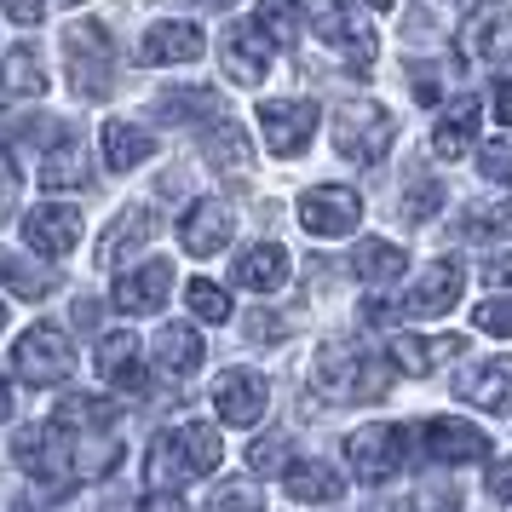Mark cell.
<instances>
[{
  "mask_svg": "<svg viewBox=\"0 0 512 512\" xmlns=\"http://www.w3.org/2000/svg\"><path fill=\"white\" fill-rule=\"evenodd\" d=\"M64 70H70L75 98H104L116 81V47H110V29L81 18L64 29Z\"/></svg>",
  "mask_w": 512,
  "mask_h": 512,
  "instance_id": "1",
  "label": "cell"
},
{
  "mask_svg": "<svg viewBox=\"0 0 512 512\" xmlns=\"http://www.w3.org/2000/svg\"><path fill=\"white\" fill-rule=\"evenodd\" d=\"M311 386L323 397H380L386 392V374L374 369V357L357 340H328L311 363Z\"/></svg>",
  "mask_w": 512,
  "mask_h": 512,
  "instance_id": "2",
  "label": "cell"
},
{
  "mask_svg": "<svg viewBox=\"0 0 512 512\" xmlns=\"http://www.w3.org/2000/svg\"><path fill=\"white\" fill-rule=\"evenodd\" d=\"M311 24H317V41L346 70H369L374 64V29L351 0H311Z\"/></svg>",
  "mask_w": 512,
  "mask_h": 512,
  "instance_id": "3",
  "label": "cell"
},
{
  "mask_svg": "<svg viewBox=\"0 0 512 512\" xmlns=\"http://www.w3.org/2000/svg\"><path fill=\"white\" fill-rule=\"evenodd\" d=\"M346 461L363 484H392L397 472L409 466V432L392 420H369L346 438Z\"/></svg>",
  "mask_w": 512,
  "mask_h": 512,
  "instance_id": "4",
  "label": "cell"
},
{
  "mask_svg": "<svg viewBox=\"0 0 512 512\" xmlns=\"http://www.w3.org/2000/svg\"><path fill=\"white\" fill-rule=\"evenodd\" d=\"M334 150L357 167L380 162V156L392 150V116H386L374 98H351L346 110L334 116Z\"/></svg>",
  "mask_w": 512,
  "mask_h": 512,
  "instance_id": "5",
  "label": "cell"
},
{
  "mask_svg": "<svg viewBox=\"0 0 512 512\" xmlns=\"http://www.w3.org/2000/svg\"><path fill=\"white\" fill-rule=\"evenodd\" d=\"M75 363V351H70V334L64 328H52V323H35L12 346V374L18 380H29V386H58L64 374H70Z\"/></svg>",
  "mask_w": 512,
  "mask_h": 512,
  "instance_id": "6",
  "label": "cell"
},
{
  "mask_svg": "<svg viewBox=\"0 0 512 512\" xmlns=\"http://www.w3.org/2000/svg\"><path fill=\"white\" fill-rule=\"evenodd\" d=\"M300 225L323 242H340L363 225V196L351 185H317L300 196Z\"/></svg>",
  "mask_w": 512,
  "mask_h": 512,
  "instance_id": "7",
  "label": "cell"
},
{
  "mask_svg": "<svg viewBox=\"0 0 512 512\" xmlns=\"http://www.w3.org/2000/svg\"><path fill=\"white\" fill-rule=\"evenodd\" d=\"M323 110L311 98H265L259 104V127H265V150L271 156H300L311 133H317Z\"/></svg>",
  "mask_w": 512,
  "mask_h": 512,
  "instance_id": "8",
  "label": "cell"
},
{
  "mask_svg": "<svg viewBox=\"0 0 512 512\" xmlns=\"http://www.w3.org/2000/svg\"><path fill=\"white\" fill-rule=\"evenodd\" d=\"M12 455L41 484H70L75 478V449H70V432L64 426H29V432H18L12 438Z\"/></svg>",
  "mask_w": 512,
  "mask_h": 512,
  "instance_id": "9",
  "label": "cell"
},
{
  "mask_svg": "<svg viewBox=\"0 0 512 512\" xmlns=\"http://www.w3.org/2000/svg\"><path fill=\"white\" fill-rule=\"evenodd\" d=\"M420 455L438 461V466H466V461H484L489 455V438L455 415H438V420L420 426Z\"/></svg>",
  "mask_w": 512,
  "mask_h": 512,
  "instance_id": "10",
  "label": "cell"
},
{
  "mask_svg": "<svg viewBox=\"0 0 512 512\" xmlns=\"http://www.w3.org/2000/svg\"><path fill=\"white\" fill-rule=\"evenodd\" d=\"M455 397L472 403V409H489V415H507L512 409V357H484L472 369L455 374Z\"/></svg>",
  "mask_w": 512,
  "mask_h": 512,
  "instance_id": "11",
  "label": "cell"
},
{
  "mask_svg": "<svg viewBox=\"0 0 512 512\" xmlns=\"http://www.w3.org/2000/svg\"><path fill=\"white\" fill-rule=\"evenodd\" d=\"M265 403H271V386L254 369H231V374H219V386H213V409H219L225 426H259Z\"/></svg>",
  "mask_w": 512,
  "mask_h": 512,
  "instance_id": "12",
  "label": "cell"
},
{
  "mask_svg": "<svg viewBox=\"0 0 512 512\" xmlns=\"http://www.w3.org/2000/svg\"><path fill=\"white\" fill-rule=\"evenodd\" d=\"M231 208L219 202V196H202V202H190L185 219H179V242H185L190 259H213L225 242H231Z\"/></svg>",
  "mask_w": 512,
  "mask_h": 512,
  "instance_id": "13",
  "label": "cell"
},
{
  "mask_svg": "<svg viewBox=\"0 0 512 512\" xmlns=\"http://www.w3.org/2000/svg\"><path fill=\"white\" fill-rule=\"evenodd\" d=\"M219 64L236 87H259L265 70H271V41L259 35V24H231L225 41H219Z\"/></svg>",
  "mask_w": 512,
  "mask_h": 512,
  "instance_id": "14",
  "label": "cell"
},
{
  "mask_svg": "<svg viewBox=\"0 0 512 512\" xmlns=\"http://www.w3.org/2000/svg\"><path fill=\"white\" fill-rule=\"evenodd\" d=\"M167 294H173V265L167 259H144L139 271H121L116 277V311H127V317L162 311Z\"/></svg>",
  "mask_w": 512,
  "mask_h": 512,
  "instance_id": "15",
  "label": "cell"
},
{
  "mask_svg": "<svg viewBox=\"0 0 512 512\" xmlns=\"http://www.w3.org/2000/svg\"><path fill=\"white\" fill-rule=\"evenodd\" d=\"M461 282H466V271L455 265V259H432V265L415 277L403 311H409V317H443V311L461 305Z\"/></svg>",
  "mask_w": 512,
  "mask_h": 512,
  "instance_id": "16",
  "label": "cell"
},
{
  "mask_svg": "<svg viewBox=\"0 0 512 512\" xmlns=\"http://www.w3.org/2000/svg\"><path fill=\"white\" fill-rule=\"evenodd\" d=\"M24 242L35 248V254H47V259H64L81 242V213L64 208V202H47V208H35L24 213Z\"/></svg>",
  "mask_w": 512,
  "mask_h": 512,
  "instance_id": "17",
  "label": "cell"
},
{
  "mask_svg": "<svg viewBox=\"0 0 512 512\" xmlns=\"http://www.w3.org/2000/svg\"><path fill=\"white\" fill-rule=\"evenodd\" d=\"M461 41H466V52H472L478 64H507L512 58V12L501 6V0L478 6V12L466 18Z\"/></svg>",
  "mask_w": 512,
  "mask_h": 512,
  "instance_id": "18",
  "label": "cell"
},
{
  "mask_svg": "<svg viewBox=\"0 0 512 512\" xmlns=\"http://www.w3.org/2000/svg\"><path fill=\"white\" fill-rule=\"evenodd\" d=\"M208 52V35L185 18H173V24H150L139 41V64H196Z\"/></svg>",
  "mask_w": 512,
  "mask_h": 512,
  "instance_id": "19",
  "label": "cell"
},
{
  "mask_svg": "<svg viewBox=\"0 0 512 512\" xmlns=\"http://www.w3.org/2000/svg\"><path fill=\"white\" fill-rule=\"evenodd\" d=\"M98 380L116 386V392H127V397L144 392V351L127 328H116V334L98 340Z\"/></svg>",
  "mask_w": 512,
  "mask_h": 512,
  "instance_id": "20",
  "label": "cell"
},
{
  "mask_svg": "<svg viewBox=\"0 0 512 512\" xmlns=\"http://www.w3.org/2000/svg\"><path fill=\"white\" fill-rule=\"evenodd\" d=\"M472 133H478V98L461 93L438 116V127H432V156H438V162H461L466 144H472Z\"/></svg>",
  "mask_w": 512,
  "mask_h": 512,
  "instance_id": "21",
  "label": "cell"
},
{
  "mask_svg": "<svg viewBox=\"0 0 512 512\" xmlns=\"http://www.w3.org/2000/svg\"><path fill=\"white\" fill-rule=\"evenodd\" d=\"M87 144L75 139V133H58L47 144V156H41V185L47 190H81L87 185Z\"/></svg>",
  "mask_w": 512,
  "mask_h": 512,
  "instance_id": "22",
  "label": "cell"
},
{
  "mask_svg": "<svg viewBox=\"0 0 512 512\" xmlns=\"http://www.w3.org/2000/svg\"><path fill=\"white\" fill-rule=\"evenodd\" d=\"M231 282L248 288V294H277L282 282H288V254H282L277 242H259V248H248V254L236 259Z\"/></svg>",
  "mask_w": 512,
  "mask_h": 512,
  "instance_id": "23",
  "label": "cell"
},
{
  "mask_svg": "<svg viewBox=\"0 0 512 512\" xmlns=\"http://www.w3.org/2000/svg\"><path fill=\"white\" fill-rule=\"evenodd\" d=\"M461 351H466L461 334H438V340H420V334H397L392 357H397V369H403V374H432L438 363H455Z\"/></svg>",
  "mask_w": 512,
  "mask_h": 512,
  "instance_id": "24",
  "label": "cell"
},
{
  "mask_svg": "<svg viewBox=\"0 0 512 512\" xmlns=\"http://www.w3.org/2000/svg\"><path fill=\"white\" fill-rule=\"evenodd\" d=\"M282 484H288L294 501H311V507H328V501H340V495H346L340 472H334L328 461H294L288 472H282Z\"/></svg>",
  "mask_w": 512,
  "mask_h": 512,
  "instance_id": "25",
  "label": "cell"
},
{
  "mask_svg": "<svg viewBox=\"0 0 512 512\" xmlns=\"http://www.w3.org/2000/svg\"><path fill=\"white\" fill-rule=\"evenodd\" d=\"M156 357H162V369L173 374V380H190V374L208 363V351H202V334L185 323H167L162 334H156Z\"/></svg>",
  "mask_w": 512,
  "mask_h": 512,
  "instance_id": "26",
  "label": "cell"
},
{
  "mask_svg": "<svg viewBox=\"0 0 512 512\" xmlns=\"http://www.w3.org/2000/svg\"><path fill=\"white\" fill-rule=\"evenodd\" d=\"M167 438H173V455H179V466H185L190 478H208L213 466H219V455H225V443H219L213 426H179Z\"/></svg>",
  "mask_w": 512,
  "mask_h": 512,
  "instance_id": "27",
  "label": "cell"
},
{
  "mask_svg": "<svg viewBox=\"0 0 512 512\" xmlns=\"http://www.w3.org/2000/svg\"><path fill=\"white\" fill-rule=\"evenodd\" d=\"M351 265H357V277H363V282L386 288V282H397L403 271H409V254H403L397 242H380V236H369V242H357Z\"/></svg>",
  "mask_w": 512,
  "mask_h": 512,
  "instance_id": "28",
  "label": "cell"
},
{
  "mask_svg": "<svg viewBox=\"0 0 512 512\" xmlns=\"http://www.w3.org/2000/svg\"><path fill=\"white\" fill-rule=\"evenodd\" d=\"M0 93H12V98H41L47 93V70H41L35 47H12L6 58H0Z\"/></svg>",
  "mask_w": 512,
  "mask_h": 512,
  "instance_id": "29",
  "label": "cell"
},
{
  "mask_svg": "<svg viewBox=\"0 0 512 512\" xmlns=\"http://www.w3.org/2000/svg\"><path fill=\"white\" fill-rule=\"evenodd\" d=\"M150 150H156V139L139 133V127H127V121H110L104 127V167L110 173H127V167L150 162Z\"/></svg>",
  "mask_w": 512,
  "mask_h": 512,
  "instance_id": "30",
  "label": "cell"
},
{
  "mask_svg": "<svg viewBox=\"0 0 512 512\" xmlns=\"http://www.w3.org/2000/svg\"><path fill=\"white\" fill-rule=\"evenodd\" d=\"M156 236V225H150V213L133 208V213H121L116 225L104 231V242H98V265H121V254H133V248H144Z\"/></svg>",
  "mask_w": 512,
  "mask_h": 512,
  "instance_id": "31",
  "label": "cell"
},
{
  "mask_svg": "<svg viewBox=\"0 0 512 512\" xmlns=\"http://www.w3.org/2000/svg\"><path fill=\"white\" fill-rule=\"evenodd\" d=\"M58 426L64 432H116V409L104 397H64L58 403Z\"/></svg>",
  "mask_w": 512,
  "mask_h": 512,
  "instance_id": "32",
  "label": "cell"
},
{
  "mask_svg": "<svg viewBox=\"0 0 512 512\" xmlns=\"http://www.w3.org/2000/svg\"><path fill=\"white\" fill-rule=\"evenodd\" d=\"M156 116H162V121H213V116H219V93H213V87L167 93L162 104H156Z\"/></svg>",
  "mask_w": 512,
  "mask_h": 512,
  "instance_id": "33",
  "label": "cell"
},
{
  "mask_svg": "<svg viewBox=\"0 0 512 512\" xmlns=\"http://www.w3.org/2000/svg\"><path fill=\"white\" fill-rule=\"evenodd\" d=\"M254 24L271 47H294V35H300V0H259Z\"/></svg>",
  "mask_w": 512,
  "mask_h": 512,
  "instance_id": "34",
  "label": "cell"
},
{
  "mask_svg": "<svg viewBox=\"0 0 512 512\" xmlns=\"http://www.w3.org/2000/svg\"><path fill=\"white\" fill-rule=\"evenodd\" d=\"M185 305L202 317V323H231V317H236V311H231V294H225L219 282H202V277L185 288Z\"/></svg>",
  "mask_w": 512,
  "mask_h": 512,
  "instance_id": "35",
  "label": "cell"
},
{
  "mask_svg": "<svg viewBox=\"0 0 512 512\" xmlns=\"http://www.w3.org/2000/svg\"><path fill=\"white\" fill-rule=\"evenodd\" d=\"M0 277H6L12 294H24V300H47L52 294V271H35L24 259H0Z\"/></svg>",
  "mask_w": 512,
  "mask_h": 512,
  "instance_id": "36",
  "label": "cell"
},
{
  "mask_svg": "<svg viewBox=\"0 0 512 512\" xmlns=\"http://www.w3.org/2000/svg\"><path fill=\"white\" fill-rule=\"evenodd\" d=\"M438 208H443V185H438V179H420V185L403 190V219H409V225L438 219Z\"/></svg>",
  "mask_w": 512,
  "mask_h": 512,
  "instance_id": "37",
  "label": "cell"
},
{
  "mask_svg": "<svg viewBox=\"0 0 512 512\" xmlns=\"http://www.w3.org/2000/svg\"><path fill=\"white\" fill-rule=\"evenodd\" d=\"M466 236H512V196L466 213Z\"/></svg>",
  "mask_w": 512,
  "mask_h": 512,
  "instance_id": "38",
  "label": "cell"
},
{
  "mask_svg": "<svg viewBox=\"0 0 512 512\" xmlns=\"http://www.w3.org/2000/svg\"><path fill=\"white\" fill-rule=\"evenodd\" d=\"M208 162H213V167H248V139L236 133L231 121H225V127H213V139H208Z\"/></svg>",
  "mask_w": 512,
  "mask_h": 512,
  "instance_id": "39",
  "label": "cell"
},
{
  "mask_svg": "<svg viewBox=\"0 0 512 512\" xmlns=\"http://www.w3.org/2000/svg\"><path fill=\"white\" fill-rule=\"evenodd\" d=\"M478 167H484V179H495V185H512V133H495L478 150Z\"/></svg>",
  "mask_w": 512,
  "mask_h": 512,
  "instance_id": "40",
  "label": "cell"
},
{
  "mask_svg": "<svg viewBox=\"0 0 512 512\" xmlns=\"http://www.w3.org/2000/svg\"><path fill=\"white\" fill-rule=\"evenodd\" d=\"M208 512H265V501L254 484H219L208 495Z\"/></svg>",
  "mask_w": 512,
  "mask_h": 512,
  "instance_id": "41",
  "label": "cell"
},
{
  "mask_svg": "<svg viewBox=\"0 0 512 512\" xmlns=\"http://www.w3.org/2000/svg\"><path fill=\"white\" fill-rule=\"evenodd\" d=\"M248 466H254L259 478H271V472H288V438H259L254 449H248Z\"/></svg>",
  "mask_w": 512,
  "mask_h": 512,
  "instance_id": "42",
  "label": "cell"
},
{
  "mask_svg": "<svg viewBox=\"0 0 512 512\" xmlns=\"http://www.w3.org/2000/svg\"><path fill=\"white\" fill-rule=\"evenodd\" d=\"M415 512H461V489L455 484H420L415 489Z\"/></svg>",
  "mask_w": 512,
  "mask_h": 512,
  "instance_id": "43",
  "label": "cell"
},
{
  "mask_svg": "<svg viewBox=\"0 0 512 512\" xmlns=\"http://www.w3.org/2000/svg\"><path fill=\"white\" fill-rule=\"evenodd\" d=\"M472 317H478V328H484V334H501V340H512V294H507V300H484Z\"/></svg>",
  "mask_w": 512,
  "mask_h": 512,
  "instance_id": "44",
  "label": "cell"
},
{
  "mask_svg": "<svg viewBox=\"0 0 512 512\" xmlns=\"http://www.w3.org/2000/svg\"><path fill=\"white\" fill-rule=\"evenodd\" d=\"M409 81H415L409 93H415L420 104H438V98H443V81H438V70H432V64H409Z\"/></svg>",
  "mask_w": 512,
  "mask_h": 512,
  "instance_id": "45",
  "label": "cell"
},
{
  "mask_svg": "<svg viewBox=\"0 0 512 512\" xmlns=\"http://www.w3.org/2000/svg\"><path fill=\"white\" fill-rule=\"evenodd\" d=\"M0 12H6V18H12V24H41V18H47V0H0Z\"/></svg>",
  "mask_w": 512,
  "mask_h": 512,
  "instance_id": "46",
  "label": "cell"
},
{
  "mask_svg": "<svg viewBox=\"0 0 512 512\" xmlns=\"http://www.w3.org/2000/svg\"><path fill=\"white\" fill-rule=\"evenodd\" d=\"M484 484H489V495H495V501H512V461H495L484 472Z\"/></svg>",
  "mask_w": 512,
  "mask_h": 512,
  "instance_id": "47",
  "label": "cell"
},
{
  "mask_svg": "<svg viewBox=\"0 0 512 512\" xmlns=\"http://www.w3.org/2000/svg\"><path fill=\"white\" fill-rule=\"evenodd\" d=\"M495 116H501V127H512V75L495 81Z\"/></svg>",
  "mask_w": 512,
  "mask_h": 512,
  "instance_id": "48",
  "label": "cell"
},
{
  "mask_svg": "<svg viewBox=\"0 0 512 512\" xmlns=\"http://www.w3.org/2000/svg\"><path fill=\"white\" fill-rule=\"evenodd\" d=\"M484 277L495 282V288H512V254H495V259L484 265Z\"/></svg>",
  "mask_w": 512,
  "mask_h": 512,
  "instance_id": "49",
  "label": "cell"
},
{
  "mask_svg": "<svg viewBox=\"0 0 512 512\" xmlns=\"http://www.w3.org/2000/svg\"><path fill=\"white\" fill-rule=\"evenodd\" d=\"M363 323L386 328V323H392V305H386V300H363Z\"/></svg>",
  "mask_w": 512,
  "mask_h": 512,
  "instance_id": "50",
  "label": "cell"
},
{
  "mask_svg": "<svg viewBox=\"0 0 512 512\" xmlns=\"http://www.w3.org/2000/svg\"><path fill=\"white\" fill-rule=\"evenodd\" d=\"M139 512H185V501H179V495H156V489H150V501H139Z\"/></svg>",
  "mask_w": 512,
  "mask_h": 512,
  "instance_id": "51",
  "label": "cell"
},
{
  "mask_svg": "<svg viewBox=\"0 0 512 512\" xmlns=\"http://www.w3.org/2000/svg\"><path fill=\"white\" fill-rule=\"evenodd\" d=\"M12 415V386H6V380H0V420Z\"/></svg>",
  "mask_w": 512,
  "mask_h": 512,
  "instance_id": "52",
  "label": "cell"
},
{
  "mask_svg": "<svg viewBox=\"0 0 512 512\" xmlns=\"http://www.w3.org/2000/svg\"><path fill=\"white\" fill-rule=\"evenodd\" d=\"M0 202H6V162H0Z\"/></svg>",
  "mask_w": 512,
  "mask_h": 512,
  "instance_id": "53",
  "label": "cell"
},
{
  "mask_svg": "<svg viewBox=\"0 0 512 512\" xmlns=\"http://www.w3.org/2000/svg\"><path fill=\"white\" fill-rule=\"evenodd\" d=\"M369 6H374V12H386V6H392V0H369Z\"/></svg>",
  "mask_w": 512,
  "mask_h": 512,
  "instance_id": "54",
  "label": "cell"
},
{
  "mask_svg": "<svg viewBox=\"0 0 512 512\" xmlns=\"http://www.w3.org/2000/svg\"><path fill=\"white\" fill-rule=\"evenodd\" d=\"M202 6H231V0H202Z\"/></svg>",
  "mask_w": 512,
  "mask_h": 512,
  "instance_id": "55",
  "label": "cell"
},
{
  "mask_svg": "<svg viewBox=\"0 0 512 512\" xmlns=\"http://www.w3.org/2000/svg\"><path fill=\"white\" fill-rule=\"evenodd\" d=\"M0 328H6V305H0Z\"/></svg>",
  "mask_w": 512,
  "mask_h": 512,
  "instance_id": "56",
  "label": "cell"
},
{
  "mask_svg": "<svg viewBox=\"0 0 512 512\" xmlns=\"http://www.w3.org/2000/svg\"><path fill=\"white\" fill-rule=\"evenodd\" d=\"M18 512H35V507H18Z\"/></svg>",
  "mask_w": 512,
  "mask_h": 512,
  "instance_id": "57",
  "label": "cell"
}]
</instances>
